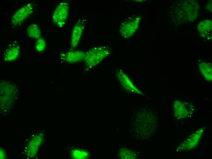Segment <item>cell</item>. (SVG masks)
<instances>
[{
  "label": "cell",
  "mask_w": 212,
  "mask_h": 159,
  "mask_svg": "<svg viewBox=\"0 0 212 159\" xmlns=\"http://www.w3.org/2000/svg\"><path fill=\"white\" fill-rule=\"evenodd\" d=\"M109 52L107 48L103 46L91 48L85 53L84 59L87 67L91 68L96 65L108 55Z\"/></svg>",
  "instance_id": "1"
},
{
  "label": "cell",
  "mask_w": 212,
  "mask_h": 159,
  "mask_svg": "<svg viewBox=\"0 0 212 159\" xmlns=\"http://www.w3.org/2000/svg\"><path fill=\"white\" fill-rule=\"evenodd\" d=\"M69 4L63 2L59 4L54 10L52 16L54 23L59 27L64 26L68 16Z\"/></svg>",
  "instance_id": "2"
},
{
  "label": "cell",
  "mask_w": 212,
  "mask_h": 159,
  "mask_svg": "<svg viewBox=\"0 0 212 159\" xmlns=\"http://www.w3.org/2000/svg\"><path fill=\"white\" fill-rule=\"evenodd\" d=\"M34 10L33 4H27L15 13L11 19V23L15 26L20 24L31 15Z\"/></svg>",
  "instance_id": "3"
},
{
  "label": "cell",
  "mask_w": 212,
  "mask_h": 159,
  "mask_svg": "<svg viewBox=\"0 0 212 159\" xmlns=\"http://www.w3.org/2000/svg\"><path fill=\"white\" fill-rule=\"evenodd\" d=\"M140 19L134 17L123 23L120 30L122 35L128 38L132 36L138 28Z\"/></svg>",
  "instance_id": "4"
},
{
  "label": "cell",
  "mask_w": 212,
  "mask_h": 159,
  "mask_svg": "<svg viewBox=\"0 0 212 159\" xmlns=\"http://www.w3.org/2000/svg\"><path fill=\"white\" fill-rule=\"evenodd\" d=\"M20 48L18 43L14 42L9 45L4 52L3 58L7 61H13L16 59L20 54Z\"/></svg>",
  "instance_id": "5"
},
{
  "label": "cell",
  "mask_w": 212,
  "mask_h": 159,
  "mask_svg": "<svg viewBox=\"0 0 212 159\" xmlns=\"http://www.w3.org/2000/svg\"><path fill=\"white\" fill-rule=\"evenodd\" d=\"M43 133H41L32 138L27 147V156L29 157H34L37 153L38 148L43 139Z\"/></svg>",
  "instance_id": "6"
},
{
  "label": "cell",
  "mask_w": 212,
  "mask_h": 159,
  "mask_svg": "<svg viewBox=\"0 0 212 159\" xmlns=\"http://www.w3.org/2000/svg\"><path fill=\"white\" fill-rule=\"evenodd\" d=\"M84 28V25L82 22H77L74 27L71 40L72 47H75L78 45L82 36Z\"/></svg>",
  "instance_id": "7"
},
{
  "label": "cell",
  "mask_w": 212,
  "mask_h": 159,
  "mask_svg": "<svg viewBox=\"0 0 212 159\" xmlns=\"http://www.w3.org/2000/svg\"><path fill=\"white\" fill-rule=\"evenodd\" d=\"M85 55V53L80 51L69 52L66 56V60L70 63H75L84 59Z\"/></svg>",
  "instance_id": "8"
},
{
  "label": "cell",
  "mask_w": 212,
  "mask_h": 159,
  "mask_svg": "<svg viewBox=\"0 0 212 159\" xmlns=\"http://www.w3.org/2000/svg\"><path fill=\"white\" fill-rule=\"evenodd\" d=\"M199 68L200 72L205 79L209 81L212 80V66L210 63L202 62L199 64Z\"/></svg>",
  "instance_id": "9"
},
{
  "label": "cell",
  "mask_w": 212,
  "mask_h": 159,
  "mask_svg": "<svg viewBox=\"0 0 212 159\" xmlns=\"http://www.w3.org/2000/svg\"><path fill=\"white\" fill-rule=\"evenodd\" d=\"M198 30L203 35H207L212 30V21L206 20L201 21L197 26Z\"/></svg>",
  "instance_id": "10"
},
{
  "label": "cell",
  "mask_w": 212,
  "mask_h": 159,
  "mask_svg": "<svg viewBox=\"0 0 212 159\" xmlns=\"http://www.w3.org/2000/svg\"><path fill=\"white\" fill-rule=\"evenodd\" d=\"M185 106L183 103L180 101H176L175 102L174 108L176 116L180 118L187 116L188 111Z\"/></svg>",
  "instance_id": "11"
},
{
  "label": "cell",
  "mask_w": 212,
  "mask_h": 159,
  "mask_svg": "<svg viewBox=\"0 0 212 159\" xmlns=\"http://www.w3.org/2000/svg\"><path fill=\"white\" fill-rule=\"evenodd\" d=\"M27 31L28 36L32 39H38L40 38V29L38 25L35 24L29 25Z\"/></svg>",
  "instance_id": "12"
},
{
  "label": "cell",
  "mask_w": 212,
  "mask_h": 159,
  "mask_svg": "<svg viewBox=\"0 0 212 159\" xmlns=\"http://www.w3.org/2000/svg\"><path fill=\"white\" fill-rule=\"evenodd\" d=\"M119 155L122 159H134L135 157L133 153L126 149H121L119 151Z\"/></svg>",
  "instance_id": "13"
},
{
  "label": "cell",
  "mask_w": 212,
  "mask_h": 159,
  "mask_svg": "<svg viewBox=\"0 0 212 159\" xmlns=\"http://www.w3.org/2000/svg\"><path fill=\"white\" fill-rule=\"evenodd\" d=\"M46 43L44 39L41 38L38 39L35 44V48L39 52H43L45 50Z\"/></svg>",
  "instance_id": "14"
},
{
  "label": "cell",
  "mask_w": 212,
  "mask_h": 159,
  "mask_svg": "<svg viewBox=\"0 0 212 159\" xmlns=\"http://www.w3.org/2000/svg\"><path fill=\"white\" fill-rule=\"evenodd\" d=\"M5 153L4 150L2 148H0V159H5L6 157Z\"/></svg>",
  "instance_id": "15"
}]
</instances>
